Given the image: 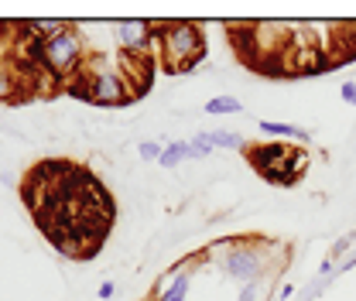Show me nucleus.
I'll use <instances>...</instances> for the list:
<instances>
[{
    "label": "nucleus",
    "mask_w": 356,
    "mask_h": 301,
    "mask_svg": "<svg viewBox=\"0 0 356 301\" xmlns=\"http://www.w3.org/2000/svg\"><path fill=\"white\" fill-rule=\"evenodd\" d=\"M274 250H281V247L267 243V240H222L216 247V254H222L226 277L240 281V284H250V281H261L267 274H274V263H270Z\"/></svg>",
    "instance_id": "f257e3e1"
},
{
    "label": "nucleus",
    "mask_w": 356,
    "mask_h": 301,
    "mask_svg": "<svg viewBox=\"0 0 356 301\" xmlns=\"http://www.w3.org/2000/svg\"><path fill=\"white\" fill-rule=\"evenodd\" d=\"M154 31H158V42H161L165 58H168V69H192L206 55L202 31L195 24H188V21H181V24H161Z\"/></svg>",
    "instance_id": "f03ea898"
},
{
    "label": "nucleus",
    "mask_w": 356,
    "mask_h": 301,
    "mask_svg": "<svg viewBox=\"0 0 356 301\" xmlns=\"http://www.w3.org/2000/svg\"><path fill=\"white\" fill-rule=\"evenodd\" d=\"M86 62V44H83V35L76 28H65L62 35H55L51 42H44V55L42 65L55 76H72L79 65Z\"/></svg>",
    "instance_id": "7ed1b4c3"
},
{
    "label": "nucleus",
    "mask_w": 356,
    "mask_h": 301,
    "mask_svg": "<svg viewBox=\"0 0 356 301\" xmlns=\"http://www.w3.org/2000/svg\"><path fill=\"white\" fill-rule=\"evenodd\" d=\"M86 96L99 106H117V103H127L131 99V86H127V76L124 72H113L106 65L92 69V76L86 79Z\"/></svg>",
    "instance_id": "20e7f679"
},
{
    "label": "nucleus",
    "mask_w": 356,
    "mask_h": 301,
    "mask_svg": "<svg viewBox=\"0 0 356 301\" xmlns=\"http://www.w3.org/2000/svg\"><path fill=\"white\" fill-rule=\"evenodd\" d=\"M288 154H291V147L288 144H277V140L274 144H254V147H247L250 165L264 174L267 181H274V185H295V178L284 172Z\"/></svg>",
    "instance_id": "39448f33"
},
{
    "label": "nucleus",
    "mask_w": 356,
    "mask_h": 301,
    "mask_svg": "<svg viewBox=\"0 0 356 301\" xmlns=\"http://www.w3.org/2000/svg\"><path fill=\"white\" fill-rule=\"evenodd\" d=\"M113 35L124 44L127 55H140V58H147V48L158 42V31L147 21H120V24H113Z\"/></svg>",
    "instance_id": "423d86ee"
},
{
    "label": "nucleus",
    "mask_w": 356,
    "mask_h": 301,
    "mask_svg": "<svg viewBox=\"0 0 356 301\" xmlns=\"http://www.w3.org/2000/svg\"><path fill=\"white\" fill-rule=\"evenodd\" d=\"M206 140L220 151H247V140L233 130H206Z\"/></svg>",
    "instance_id": "0eeeda50"
},
{
    "label": "nucleus",
    "mask_w": 356,
    "mask_h": 301,
    "mask_svg": "<svg viewBox=\"0 0 356 301\" xmlns=\"http://www.w3.org/2000/svg\"><path fill=\"white\" fill-rule=\"evenodd\" d=\"M261 130L264 133H274V137H288V140H302V144H309L312 133L302 127H295V124H274V120H261Z\"/></svg>",
    "instance_id": "6e6552de"
},
{
    "label": "nucleus",
    "mask_w": 356,
    "mask_h": 301,
    "mask_svg": "<svg viewBox=\"0 0 356 301\" xmlns=\"http://www.w3.org/2000/svg\"><path fill=\"white\" fill-rule=\"evenodd\" d=\"M243 106H240V99L236 96H213V99H206V113L209 117H229V113H240Z\"/></svg>",
    "instance_id": "1a4fd4ad"
},
{
    "label": "nucleus",
    "mask_w": 356,
    "mask_h": 301,
    "mask_svg": "<svg viewBox=\"0 0 356 301\" xmlns=\"http://www.w3.org/2000/svg\"><path fill=\"white\" fill-rule=\"evenodd\" d=\"M274 274H267V277H261V281H250V284H243V291H240V301H267L270 298V281Z\"/></svg>",
    "instance_id": "9d476101"
},
{
    "label": "nucleus",
    "mask_w": 356,
    "mask_h": 301,
    "mask_svg": "<svg viewBox=\"0 0 356 301\" xmlns=\"http://www.w3.org/2000/svg\"><path fill=\"white\" fill-rule=\"evenodd\" d=\"M185 158H192V147H188V140H175V144H168L165 147V154H161V168H175L178 161H185Z\"/></svg>",
    "instance_id": "9b49d317"
},
{
    "label": "nucleus",
    "mask_w": 356,
    "mask_h": 301,
    "mask_svg": "<svg viewBox=\"0 0 356 301\" xmlns=\"http://www.w3.org/2000/svg\"><path fill=\"white\" fill-rule=\"evenodd\" d=\"M188 147H192V158H206V154H213L216 147L206 140V133H195L192 140H188Z\"/></svg>",
    "instance_id": "f8f14e48"
},
{
    "label": "nucleus",
    "mask_w": 356,
    "mask_h": 301,
    "mask_svg": "<svg viewBox=\"0 0 356 301\" xmlns=\"http://www.w3.org/2000/svg\"><path fill=\"white\" fill-rule=\"evenodd\" d=\"M137 151H140V158H144V161H161V154H165V147H161V144H154V140H144Z\"/></svg>",
    "instance_id": "ddd939ff"
},
{
    "label": "nucleus",
    "mask_w": 356,
    "mask_h": 301,
    "mask_svg": "<svg viewBox=\"0 0 356 301\" xmlns=\"http://www.w3.org/2000/svg\"><path fill=\"white\" fill-rule=\"evenodd\" d=\"M343 99L350 106H356V83H343Z\"/></svg>",
    "instance_id": "4468645a"
},
{
    "label": "nucleus",
    "mask_w": 356,
    "mask_h": 301,
    "mask_svg": "<svg viewBox=\"0 0 356 301\" xmlns=\"http://www.w3.org/2000/svg\"><path fill=\"white\" fill-rule=\"evenodd\" d=\"M113 291H117V284H113V281H103V284H99V298L103 301L113 298Z\"/></svg>",
    "instance_id": "2eb2a0df"
},
{
    "label": "nucleus",
    "mask_w": 356,
    "mask_h": 301,
    "mask_svg": "<svg viewBox=\"0 0 356 301\" xmlns=\"http://www.w3.org/2000/svg\"><path fill=\"white\" fill-rule=\"evenodd\" d=\"M10 83H14V79H7V72L0 69V96H7V89H10Z\"/></svg>",
    "instance_id": "dca6fc26"
},
{
    "label": "nucleus",
    "mask_w": 356,
    "mask_h": 301,
    "mask_svg": "<svg viewBox=\"0 0 356 301\" xmlns=\"http://www.w3.org/2000/svg\"><path fill=\"white\" fill-rule=\"evenodd\" d=\"M291 295H295V284H284V288H281V301H288Z\"/></svg>",
    "instance_id": "f3484780"
}]
</instances>
